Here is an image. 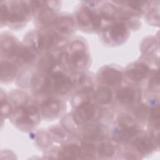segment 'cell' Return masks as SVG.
I'll return each instance as SVG.
<instances>
[{"label": "cell", "instance_id": "13", "mask_svg": "<svg viewBox=\"0 0 160 160\" xmlns=\"http://www.w3.org/2000/svg\"><path fill=\"white\" fill-rule=\"evenodd\" d=\"M60 110L59 101L54 99H49L44 102L42 105V111L44 116L52 118L56 116Z\"/></svg>", "mask_w": 160, "mask_h": 160}, {"label": "cell", "instance_id": "20", "mask_svg": "<svg viewBox=\"0 0 160 160\" xmlns=\"http://www.w3.org/2000/svg\"><path fill=\"white\" fill-rule=\"evenodd\" d=\"M72 21L67 17H63L58 19L56 22V28L59 32L62 34H67L71 31L72 28Z\"/></svg>", "mask_w": 160, "mask_h": 160}, {"label": "cell", "instance_id": "23", "mask_svg": "<svg viewBox=\"0 0 160 160\" xmlns=\"http://www.w3.org/2000/svg\"><path fill=\"white\" fill-rule=\"evenodd\" d=\"M10 106L8 104V102L6 99V96H4V99H3V98L1 97V113L2 116L8 115L10 112L9 110Z\"/></svg>", "mask_w": 160, "mask_h": 160}, {"label": "cell", "instance_id": "12", "mask_svg": "<svg viewBox=\"0 0 160 160\" xmlns=\"http://www.w3.org/2000/svg\"><path fill=\"white\" fill-rule=\"evenodd\" d=\"M116 98L121 104L129 105L135 100L136 92L132 88L122 87L116 91Z\"/></svg>", "mask_w": 160, "mask_h": 160}, {"label": "cell", "instance_id": "10", "mask_svg": "<svg viewBox=\"0 0 160 160\" xmlns=\"http://www.w3.org/2000/svg\"><path fill=\"white\" fill-rule=\"evenodd\" d=\"M56 41V38L54 34L42 32L36 36L33 47L39 51H48L54 46Z\"/></svg>", "mask_w": 160, "mask_h": 160}, {"label": "cell", "instance_id": "8", "mask_svg": "<svg viewBox=\"0 0 160 160\" xmlns=\"http://www.w3.org/2000/svg\"><path fill=\"white\" fill-rule=\"evenodd\" d=\"M96 108L90 102L81 103L75 110L74 119L76 122H84L92 120L96 114Z\"/></svg>", "mask_w": 160, "mask_h": 160}, {"label": "cell", "instance_id": "7", "mask_svg": "<svg viewBox=\"0 0 160 160\" xmlns=\"http://www.w3.org/2000/svg\"><path fill=\"white\" fill-rule=\"evenodd\" d=\"M21 116L16 120L18 125L23 126H32L36 124L39 119L38 108L34 106H25L21 109Z\"/></svg>", "mask_w": 160, "mask_h": 160}, {"label": "cell", "instance_id": "14", "mask_svg": "<svg viewBox=\"0 0 160 160\" xmlns=\"http://www.w3.org/2000/svg\"><path fill=\"white\" fill-rule=\"evenodd\" d=\"M133 145L142 154H148L154 149L152 141L147 137L138 138L133 142Z\"/></svg>", "mask_w": 160, "mask_h": 160}, {"label": "cell", "instance_id": "16", "mask_svg": "<svg viewBox=\"0 0 160 160\" xmlns=\"http://www.w3.org/2000/svg\"><path fill=\"white\" fill-rule=\"evenodd\" d=\"M81 154V149L74 144L65 146L59 153V158L62 159L78 158Z\"/></svg>", "mask_w": 160, "mask_h": 160}, {"label": "cell", "instance_id": "21", "mask_svg": "<svg viewBox=\"0 0 160 160\" xmlns=\"http://www.w3.org/2000/svg\"><path fill=\"white\" fill-rule=\"evenodd\" d=\"M114 152V146L109 142H104L101 144L98 149V154L101 158L111 157Z\"/></svg>", "mask_w": 160, "mask_h": 160}, {"label": "cell", "instance_id": "17", "mask_svg": "<svg viewBox=\"0 0 160 160\" xmlns=\"http://www.w3.org/2000/svg\"><path fill=\"white\" fill-rule=\"evenodd\" d=\"M17 72L16 66L8 61H1V81H8L12 80Z\"/></svg>", "mask_w": 160, "mask_h": 160}, {"label": "cell", "instance_id": "3", "mask_svg": "<svg viewBox=\"0 0 160 160\" xmlns=\"http://www.w3.org/2000/svg\"><path fill=\"white\" fill-rule=\"evenodd\" d=\"M79 26L85 29L96 30L101 24V17L88 7H82L77 13Z\"/></svg>", "mask_w": 160, "mask_h": 160}, {"label": "cell", "instance_id": "15", "mask_svg": "<svg viewBox=\"0 0 160 160\" xmlns=\"http://www.w3.org/2000/svg\"><path fill=\"white\" fill-rule=\"evenodd\" d=\"M112 97V94L108 88L100 87L93 94V99L100 104H104L109 103Z\"/></svg>", "mask_w": 160, "mask_h": 160}, {"label": "cell", "instance_id": "11", "mask_svg": "<svg viewBox=\"0 0 160 160\" xmlns=\"http://www.w3.org/2000/svg\"><path fill=\"white\" fill-rule=\"evenodd\" d=\"M120 127L116 129L113 132V139L117 141H126L131 139L137 132L138 129L135 125H120Z\"/></svg>", "mask_w": 160, "mask_h": 160}, {"label": "cell", "instance_id": "18", "mask_svg": "<svg viewBox=\"0 0 160 160\" xmlns=\"http://www.w3.org/2000/svg\"><path fill=\"white\" fill-rule=\"evenodd\" d=\"M83 136L88 141H99L104 138V133L100 126L93 125L84 129Z\"/></svg>", "mask_w": 160, "mask_h": 160}, {"label": "cell", "instance_id": "2", "mask_svg": "<svg viewBox=\"0 0 160 160\" xmlns=\"http://www.w3.org/2000/svg\"><path fill=\"white\" fill-rule=\"evenodd\" d=\"M68 59L69 64L74 69L79 70L85 68L88 61V55L82 42L76 41L71 44Z\"/></svg>", "mask_w": 160, "mask_h": 160}, {"label": "cell", "instance_id": "1", "mask_svg": "<svg viewBox=\"0 0 160 160\" xmlns=\"http://www.w3.org/2000/svg\"><path fill=\"white\" fill-rule=\"evenodd\" d=\"M10 8L6 2L1 3V22L9 23L11 25H19L22 24L28 16L29 8L26 2L12 1L10 2Z\"/></svg>", "mask_w": 160, "mask_h": 160}, {"label": "cell", "instance_id": "25", "mask_svg": "<svg viewBox=\"0 0 160 160\" xmlns=\"http://www.w3.org/2000/svg\"><path fill=\"white\" fill-rule=\"evenodd\" d=\"M151 119L154 121H157L159 122V106H157L156 107H154L151 111Z\"/></svg>", "mask_w": 160, "mask_h": 160}, {"label": "cell", "instance_id": "9", "mask_svg": "<svg viewBox=\"0 0 160 160\" xmlns=\"http://www.w3.org/2000/svg\"><path fill=\"white\" fill-rule=\"evenodd\" d=\"M148 66L142 62H135L129 65L126 69V76L135 82L141 81L149 72Z\"/></svg>", "mask_w": 160, "mask_h": 160}, {"label": "cell", "instance_id": "4", "mask_svg": "<svg viewBox=\"0 0 160 160\" xmlns=\"http://www.w3.org/2000/svg\"><path fill=\"white\" fill-rule=\"evenodd\" d=\"M106 40L115 44H121L129 36L127 26L122 22H116L110 26L106 31Z\"/></svg>", "mask_w": 160, "mask_h": 160}, {"label": "cell", "instance_id": "22", "mask_svg": "<svg viewBox=\"0 0 160 160\" xmlns=\"http://www.w3.org/2000/svg\"><path fill=\"white\" fill-rule=\"evenodd\" d=\"M51 132H52V135L56 136V139H58L60 141H62V139L66 136V134L62 131V129L58 127H54L51 129Z\"/></svg>", "mask_w": 160, "mask_h": 160}, {"label": "cell", "instance_id": "19", "mask_svg": "<svg viewBox=\"0 0 160 160\" xmlns=\"http://www.w3.org/2000/svg\"><path fill=\"white\" fill-rule=\"evenodd\" d=\"M56 64L55 58L51 54H46L42 57L39 62V69L41 71L46 73L51 72Z\"/></svg>", "mask_w": 160, "mask_h": 160}, {"label": "cell", "instance_id": "24", "mask_svg": "<svg viewBox=\"0 0 160 160\" xmlns=\"http://www.w3.org/2000/svg\"><path fill=\"white\" fill-rule=\"evenodd\" d=\"M94 149H95L94 146L91 143L86 142L82 144V149L90 155H91L92 153L94 152Z\"/></svg>", "mask_w": 160, "mask_h": 160}, {"label": "cell", "instance_id": "5", "mask_svg": "<svg viewBox=\"0 0 160 160\" xmlns=\"http://www.w3.org/2000/svg\"><path fill=\"white\" fill-rule=\"evenodd\" d=\"M51 89L58 94L66 93L72 86L71 79L61 71H56L50 75Z\"/></svg>", "mask_w": 160, "mask_h": 160}, {"label": "cell", "instance_id": "6", "mask_svg": "<svg viewBox=\"0 0 160 160\" xmlns=\"http://www.w3.org/2000/svg\"><path fill=\"white\" fill-rule=\"evenodd\" d=\"M99 79L107 85L119 84L122 80V74L118 69L109 66L103 67L99 72Z\"/></svg>", "mask_w": 160, "mask_h": 160}]
</instances>
